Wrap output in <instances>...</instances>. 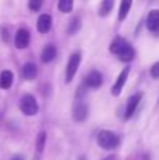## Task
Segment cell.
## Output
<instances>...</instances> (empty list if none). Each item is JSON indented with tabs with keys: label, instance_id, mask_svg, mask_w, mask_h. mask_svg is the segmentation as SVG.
I'll return each instance as SVG.
<instances>
[{
	"label": "cell",
	"instance_id": "obj_1",
	"mask_svg": "<svg viewBox=\"0 0 159 160\" xmlns=\"http://www.w3.org/2000/svg\"><path fill=\"white\" fill-rule=\"evenodd\" d=\"M96 142L97 145L101 148V149H106V150H111L118 148L120 145V136L115 135L114 132L111 131H100L97 133V138H96Z\"/></svg>",
	"mask_w": 159,
	"mask_h": 160
},
{
	"label": "cell",
	"instance_id": "obj_25",
	"mask_svg": "<svg viewBox=\"0 0 159 160\" xmlns=\"http://www.w3.org/2000/svg\"><path fill=\"white\" fill-rule=\"evenodd\" d=\"M34 160H38V158H35V159H34Z\"/></svg>",
	"mask_w": 159,
	"mask_h": 160
},
{
	"label": "cell",
	"instance_id": "obj_5",
	"mask_svg": "<svg viewBox=\"0 0 159 160\" xmlns=\"http://www.w3.org/2000/svg\"><path fill=\"white\" fill-rule=\"evenodd\" d=\"M72 115L75 118V121L83 122L89 115V105L85 101H78L72 108Z\"/></svg>",
	"mask_w": 159,
	"mask_h": 160
},
{
	"label": "cell",
	"instance_id": "obj_15",
	"mask_svg": "<svg viewBox=\"0 0 159 160\" xmlns=\"http://www.w3.org/2000/svg\"><path fill=\"white\" fill-rule=\"evenodd\" d=\"M13 84V73L10 70H3L0 73V87L3 90H8Z\"/></svg>",
	"mask_w": 159,
	"mask_h": 160
},
{
	"label": "cell",
	"instance_id": "obj_24",
	"mask_svg": "<svg viewBox=\"0 0 159 160\" xmlns=\"http://www.w3.org/2000/svg\"><path fill=\"white\" fill-rule=\"evenodd\" d=\"M107 160H113V158H107Z\"/></svg>",
	"mask_w": 159,
	"mask_h": 160
},
{
	"label": "cell",
	"instance_id": "obj_7",
	"mask_svg": "<svg viewBox=\"0 0 159 160\" xmlns=\"http://www.w3.org/2000/svg\"><path fill=\"white\" fill-rule=\"evenodd\" d=\"M128 75H130V68H126V69L121 70V73L118 75L117 80L114 82V84H113V87H111L113 96H120V93L123 91L124 86H126L127 79H128Z\"/></svg>",
	"mask_w": 159,
	"mask_h": 160
},
{
	"label": "cell",
	"instance_id": "obj_19",
	"mask_svg": "<svg viewBox=\"0 0 159 160\" xmlns=\"http://www.w3.org/2000/svg\"><path fill=\"white\" fill-rule=\"evenodd\" d=\"M58 8L62 13H69L73 8V0H58Z\"/></svg>",
	"mask_w": 159,
	"mask_h": 160
},
{
	"label": "cell",
	"instance_id": "obj_14",
	"mask_svg": "<svg viewBox=\"0 0 159 160\" xmlns=\"http://www.w3.org/2000/svg\"><path fill=\"white\" fill-rule=\"evenodd\" d=\"M127 44H128V42H127L124 38L115 37V38L111 41V44H110V52H111L113 55H118V53L121 52V49H123Z\"/></svg>",
	"mask_w": 159,
	"mask_h": 160
},
{
	"label": "cell",
	"instance_id": "obj_23",
	"mask_svg": "<svg viewBox=\"0 0 159 160\" xmlns=\"http://www.w3.org/2000/svg\"><path fill=\"white\" fill-rule=\"evenodd\" d=\"M11 160H23V158H21V156H18V155H16V156H13V158H11Z\"/></svg>",
	"mask_w": 159,
	"mask_h": 160
},
{
	"label": "cell",
	"instance_id": "obj_3",
	"mask_svg": "<svg viewBox=\"0 0 159 160\" xmlns=\"http://www.w3.org/2000/svg\"><path fill=\"white\" fill-rule=\"evenodd\" d=\"M80 61H82L80 52H75L70 55L69 61H68V65H66V72H65V82L66 83H70L73 80L76 72H78L79 65H80Z\"/></svg>",
	"mask_w": 159,
	"mask_h": 160
},
{
	"label": "cell",
	"instance_id": "obj_11",
	"mask_svg": "<svg viewBox=\"0 0 159 160\" xmlns=\"http://www.w3.org/2000/svg\"><path fill=\"white\" fill-rule=\"evenodd\" d=\"M37 73H38L37 66L34 63H31V62H28V63H25L21 69V78L24 80H33V79L37 78Z\"/></svg>",
	"mask_w": 159,
	"mask_h": 160
},
{
	"label": "cell",
	"instance_id": "obj_10",
	"mask_svg": "<svg viewBox=\"0 0 159 160\" xmlns=\"http://www.w3.org/2000/svg\"><path fill=\"white\" fill-rule=\"evenodd\" d=\"M51 27H52V18H51L49 14H41L38 17V21H37V28L41 34H47L49 32Z\"/></svg>",
	"mask_w": 159,
	"mask_h": 160
},
{
	"label": "cell",
	"instance_id": "obj_9",
	"mask_svg": "<svg viewBox=\"0 0 159 160\" xmlns=\"http://www.w3.org/2000/svg\"><path fill=\"white\" fill-rule=\"evenodd\" d=\"M146 28L154 34L159 32V10L149 11L148 17H146Z\"/></svg>",
	"mask_w": 159,
	"mask_h": 160
},
{
	"label": "cell",
	"instance_id": "obj_6",
	"mask_svg": "<svg viewBox=\"0 0 159 160\" xmlns=\"http://www.w3.org/2000/svg\"><path fill=\"white\" fill-rule=\"evenodd\" d=\"M14 45L18 49H25L30 45V32L25 28H20L17 30L16 35H14Z\"/></svg>",
	"mask_w": 159,
	"mask_h": 160
},
{
	"label": "cell",
	"instance_id": "obj_2",
	"mask_svg": "<svg viewBox=\"0 0 159 160\" xmlns=\"http://www.w3.org/2000/svg\"><path fill=\"white\" fill-rule=\"evenodd\" d=\"M20 110L24 115L33 117L38 112V102H37L35 97L31 94H24L20 100Z\"/></svg>",
	"mask_w": 159,
	"mask_h": 160
},
{
	"label": "cell",
	"instance_id": "obj_4",
	"mask_svg": "<svg viewBox=\"0 0 159 160\" xmlns=\"http://www.w3.org/2000/svg\"><path fill=\"white\" fill-rule=\"evenodd\" d=\"M141 98H142V94L141 93H137V94H132L128 100H127V104H126V112H124V118L126 119H130L134 112L137 111V107L138 104L141 102Z\"/></svg>",
	"mask_w": 159,
	"mask_h": 160
},
{
	"label": "cell",
	"instance_id": "obj_18",
	"mask_svg": "<svg viewBox=\"0 0 159 160\" xmlns=\"http://www.w3.org/2000/svg\"><path fill=\"white\" fill-rule=\"evenodd\" d=\"M113 7H114V0H101L100 8H99V14L101 17H106L111 13Z\"/></svg>",
	"mask_w": 159,
	"mask_h": 160
},
{
	"label": "cell",
	"instance_id": "obj_13",
	"mask_svg": "<svg viewBox=\"0 0 159 160\" xmlns=\"http://www.w3.org/2000/svg\"><path fill=\"white\" fill-rule=\"evenodd\" d=\"M118 58H120V61H123V62H131L132 59L135 58V51H134V48L131 47L130 44H127L126 47L121 49V52L118 53Z\"/></svg>",
	"mask_w": 159,
	"mask_h": 160
},
{
	"label": "cell",
	"instance_id": "obj_26",
	"mask_svg": "<svg viewBox=\"0 0 159 160\" xmlns=\"http://www.w3.org/2000/svg\"><path fill=\"white\" fill-rule=\"evenodd\" d=\"M80 160H85V159H83V158H80Z\"/></svg>",
	"mask_w": 159,
	"mask_h": 160
},
{
	"label": "cell",
	"instance_id": "obj_12",
	"mask_svg": "<svg viewBox=\"0 0 159 160\" xmlns=\"http://www.w3.org/2000/svg\"><path fill=\"white\" fill-rule=\"evenodd\" d=\"M56 53H58V51H56V48L54 47L52 44L47 45V47L42 49V53H41V61L44 62V63H49V62H52L54 59L56 58Z\"/></svg>",
	"mask_w": 159,
	"mask_h": 160
},
{
	"label": "cell",
	"instance_id": "obj_22",
	"mask_svg": "<svg viewBox=\"0 0 159 160\" xmlns=\"http://www.w3.org/2000/svg\"><path fill=\"white\" fill-rule=\"evenodd\" d=\"M151 76L154 79H159V62H155L151 66Z\"/></svg>",
	"mask_w": 159,
	"mask_h": 160
},
{
	"label": "cell",
	"instance_id": "obj_20",
	"mask_svg": "<svg viewBox=\"0 0 159 160\" xmlns=\"http://www.w3.org/2000/svg\"><path fill=\"white\" fill-rule=\"evenodd\" d=\"M45 142H47V132L45 131H41L37 136V141H35V146L38 152H42L45 148Z\"/></svg>",
	"mask_w": 159,
	"mask_h": 160
},
{
	"label": "cell",
	"instance_id": "obj_21",
	"mask_svg": "<svg viewBox=\"0 0 159 160\" xmlns=\"http://www.w3.org/2000/svg\"><path fill=\"white\" fill-rule=\"evenodd\" d=\"M44 0H28V8L31 11H39L42 7Z\"/></svg>",
	"mask_w": 159,
	"mask_h": 160
},
{
	"label": "cell",
	"instance_id": "obj_17",
	"mask_svg": "<svg viewBox=\"0 0 159 160\" xmlns=\"http://www.w3.org/2000/svg\"><path fill=\"white\" fill-rule=\"evenodd\" d=\"M80 27H82V20L79 18V17H72L69 21V25H68L66 32L69 34V35H75V34L80 30Z\"/></svg>",
	"mask_w": 159,
	"mask_h": 160
},
{
	"label": "cell",
	"instance_id": "obj_8",
	"mask_svg": "<svg viewBox=\"0 0 159 160\" xmlns=\"http://www.w3.org/2000/svg\"><path fill=\"white\" fill-rule=\"evenodd\" d=\"M103 84V75L99 70H92L85 79V86L89 88H99Z\"/></svg>",
	"mask_w": 159,
	"mask_h": 160
},
{
	"label": "cell",
	"instance_id": "obj_16",
	"mask_svg": "<svg viewBox=\"0 0 159 160\" xmlns=\"http://www.w3.org/2000/svg\"><path fill=\"white\" fill-rule=\"evenodd\" d=\"M132 4V0H121L120 3V10H118V20L120 21H124L127 18L130 13V8H131Z\"/></svg>",
	"mask_w": 159,
	"mask_h": 160
}]
</instances>
